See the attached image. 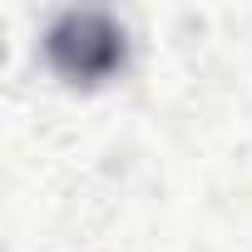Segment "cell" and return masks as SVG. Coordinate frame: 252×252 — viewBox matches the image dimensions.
<instances>
[{"instance_id":"obj_1","label":"cell","mask_w":252,"mask_h":252,"mask_svg":"<svg viewBox=\"0 0 252 252\" xmlns=\"http://www.w3.org/2000/svg\"><path fill=\"white\" fill-rule=\"evenodd\" d=\"M50 64L74 84H99L124 64V30L104 10H64L45 30Z\"/></svg>"}]
</instances>
